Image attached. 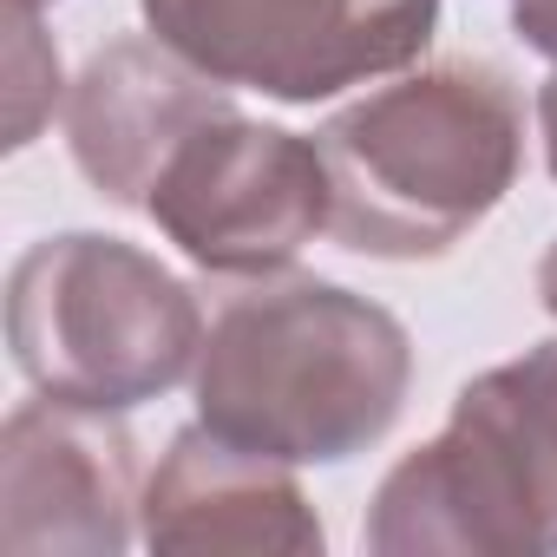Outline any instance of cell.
Instances as JSON below:
<instances>
[{"label":"cell","instance_id":"cell-1","mask_svg":"<svg viewBox=\"0 0 557 557\" xmlns=\"http://www.w3.org/2000/svg\"><path fill=\"white\" fill-rule=\"evenodd\" d=\"M190 387L197 420L223 440L289 466H342L394 433L413 342L394 309L283 269L216 302Z\"/></svg>","mask_w":557,"mask_h":557},{"label":"cell","instance_id":"cell-2","mask_svg":"<svg viewBox=\"0 0 557 557\" xmlns=\"http://www.w3.org/2000/svg\"><path fill=\"white\" fill-rule=\"evenodd\" d=\"M329 236L374 262L453 256L524 171V92L492 60H433L315 132Z\"/></svg>","mask_w":557,"mask_h":557},{"label":"cell","instance_id":"cell-3","mask_svg":"<svg viewBox=\"0 0 557 557\" xmlns=\"http://www.w3.org/2000/svg\"><path fill=\"white\" fill-rule=\"evenodd\" d=\"M374 557H550L557 550V342L459 387L446 426L374 492Z\"/></svg>","mask_w":557,"mask_h":557},{"label":"cell","instance_id":"cell-4","mask_svg":"<svg viewBox=\"0 0 557 557\" xmlns=\"http://www.w3.org/2000/svg\"><path fill=\"white\" fill-rule=\"evenodd\" d=\"M8 348L34 394L132 413L197 374L203 315L151 249L60 230L8 275Z\"/></svg>","mask_w":557,"mask_h":557},{"label":"cell","instance_id":"cell-5","mask_svg":"<svg viewBox=\"0 0 557 557\" xmlns=\"http://www.w3.org/2000/svg\"><path fill=\"white\" fill-rule=\"evenodd\" d=\"M145 27L230 92L315 106L407 73L440 27V0H138Z\"/></svg>","mask_w":557,"mask_h":557},{"label":"cell","instance_id":"cell-6","mask_svg":"<svg viewBox=\"0 0 557 557\" xmlns=\"http://www.w3.org/2000/svg\"><path fill=\"white\" fill-rule=\"evenodd\" d=\"M145 216L203 275L256 283L283 275L329 230V171L315 138L223 112L177 145Z\"/></svg>","mask_w":557,"mask_h":557},{"label":"cell","instance_id":"cell-7","mask_svg":"<svg viewBox=\"0 0 557 557\" xmlns=\"http://www.w3.org/2000/svg\"><path fill=\"white\" fill-rule=\"evenodd\" d=\"M138 440L119 413L27 400L0 426V550L8 557H119L138 537Z\"/></svg>","mask_w":557,"mask_h":557},{"label":"cell","instance_id":"cell-8","mask_svg":"<svg viewBox=\"0 0 557 557\" xmlns=\"http://www.w3.org/2000/svg\"><path fill=\"white\" fill-rule=\"evenodd\" d=\"M223 112H236L230 86L197 73L158 34H125V40H106L86 60V73L73 79L66 145H73L79 177L106 203L145 210L164 164L177 158V145Z\"/></svg>","mask_w":557,"mask_h":557},{"label":"cell","instance_id":"cell-9","mask_svg":"<svg viewBox=\"0 0 557 557\" xmlns=\"http://www.w3.org/2000/svg\"><path fill=\"white\" fill-rule=\"evenodd\" d=\"M138 537L164 557H322V518L296 485V466L236 446L216 426H184L145 479Z\"/></svg>","mask_w":557,"mask_h":557},{"label":"cell","instance_id":"cell-10","mask_svg":"<svg viewBox=\"0 0 557 557\" xmlns=\"http://www.w3.org/2000/svg\"><path fill=\"white\" fill-rule=\"evenodd\" d=\"M60 106V53L40 34V0H8V151H27Z\"/></svg>","mask_w":557,"mask_h":557},{"label":"cell","instance_id":"cell-11","mask_svg":"<svg viewBox=\"0 0 557 557\" xmlns=\"http://www.w3.org/2000/svg\"><path fill=\"white\" fill-rule=\"evenodd\" d=\"M511 34L557 66V0H511Z\"/></svg>","mask_w":557,"mask_h":557},{"label":"cell","instance_id":"cell-12","mask_svg":"<svg viewBox=\"0 0 557 557\" xmlns=\"http://www.w3.org/2000/svg\"><path fill=\"white\" fill-rule=\"evenodd\" d=\"M537 132H544V164H550V177H557V66H550V79L537 86Z\"/></svg>","mask_w":557,"mask_h":557},{"label":"cell","instance_id":"cell-13","mask_svg":"<svg viewBox=\"0 0 557 557\" xmlns=\"http://www.w3.org/2000/svg\"><path fill=\"white\" fill-rule=\"evenodd\" d=\"M537 302L557 315V236H550V249L537 256Z\"/></svg>","mask_w":557,"mask_h":557},{"label":"cell","instance_id":"cell-14","mask_svg":"<svg viewBox=\"0 0 557 557\" xmlns=\"http://www.w3.org/2000/svg\"><path fill=\"white\" fill-rule=\"evenodd\" d=\"M40 8H47V0H40Z\"/></svg>","mask_w":557,"mask_h":557}]
</instances>
